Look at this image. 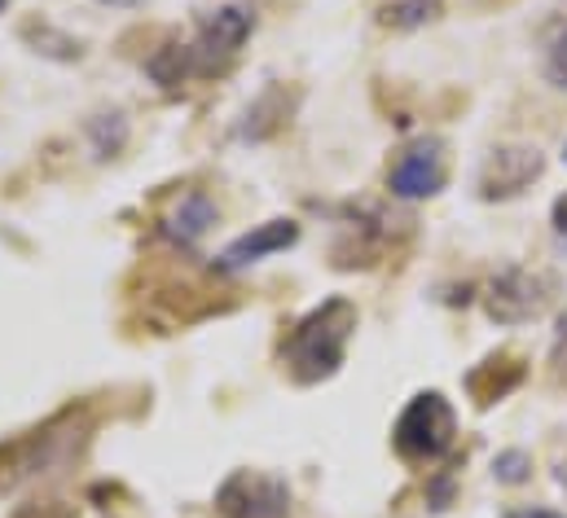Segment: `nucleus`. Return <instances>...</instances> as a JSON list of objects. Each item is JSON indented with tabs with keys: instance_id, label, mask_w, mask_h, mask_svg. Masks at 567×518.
Masks as SVG:
<instances>
[{
	"instance_id": "obj_1",
	"label": "nucleus",
	"mask_w": 567,
	"mask_h": 518,
	"mask_svg": "<svg viewBox=\"0 0 567 518\" xmlns=\"http://www.w3.org/2000/svg\"><path fill=\"white\" fill-rule=\"evenodd\" d=\"M357 303L343 294H330L326 303H317L312 312H303L290 334L282 339V365L299 387H317L326 379H334L348 361V343L357 334Z\"/></svg>"
},
{
	"instance_id": "obj_2",
	"label": "nucleus",
	"mask_w": 567,
	"mask_h": 518,
	"mask_svg": "<svg viewBox=\"0 0 567 518\" xmlns=\"http://www.w3.org/2000/svg\"><path fill=\"white\" fill-rule=\"evenodd\" d=\"M453 439H457V413L444 400V391H419L392 426V448L405 466H435L453 448Z\"/></svg>"
},
{
	"instance_id": "obj_3",
	"label": "nucleus",
	"mask_w": 567,
	"mask_h": 518,
	"mask_svg": "<svg viewBox=\"0 0 567 518\" xmlns=\"http://www.w3.org/2000/svg\"><path fill=\"white\" fill-rule=\"evenodd\" d=\"M555 299H559V277L546 268H528V263H506L484 286V312L497 325L537 321L555 308Z\"/></svg>"
},
{
	"instance_id": "obj_4",
	"label": "nucleus",
	"mask_w": 567,
	"mask_h": 518,
	"mask_svg": "<svg viewBox=\"0 0 567 518\" xmlns=\"http://www.w3.org/2000/svg\"><path fill=\"white\" fill-rule=\"evenodd\" d=\"M546 176V154L528 141H506L497 149H488V158L475 172V194L484 203H511L524 189H533Z\"/></svg>"
},
{
	"instance_id": "obj_5",
	"label": "nucleus",
	"mask_w": 567,
	"mask_h": 518,
	"mask_svg": "<svg viewBox=\"0 0 567 518\" xmlns=\"http://www.w3.org/2000/svg\"><path fill=\"white\" fill-rule=\"evenodd\" d=\"M251 31H256V9L251 4H220V9H212L198 22L194 40H189V53H194L198 75L225 71L243 53V44L251 40Z\"/></svg>"
},
{
	"instance_id": "obj_6",
	"label": "nucleus",
	"mask_w": 567,
	"mask_h": 518,
	"mask_svg": "<svg viewBox=\"0 0 567 518\" xmlns=\"http://www.w3.org/2000/svg\"><path fill=\"white\" fill-rule=\"evenodd\" d=\"M216 515L220 518H286L290 515V488L274 470H234L216 488Z\"/></svg>"
},
{
	"instance_id": "obj_7",
	"label": "nucleus",
	"mask_w": 567,
	"mask_h": 518,
	"mask_svg": "<svg viewBox=\"0 0 567 518\" xmlns=\"http://www.w3.org/2000/svg\"><path fill=\"white\" fill-rule=\"evenodd\" d=\"M444 185H449V154H444V141H440V136H419V141H410V145L396 154V163L388 167V189H392V198H401V203L435 198Z\"/></svg>"
},
{
	"instance_id": "obj_8",
	"label": "nucleus",
	"mask_w": 567,
	"mask_h": 518,
	"mask_svg": "<svg viewBox=\"0 0 567 518\" xmlns=\"http://www.w3.org/2000/svg\"><path fill=\"white\" fill-rule=\"evenodd\" d=\"M299 238H303L299 220L274 216V220H265V225H256V229L238 234V238H234V242H229V247L216 256V268H220V272L251 268V263H260V259L282 256V251H290V247H299Z\"/></svg>"
},
{
	"instance_id": "obj_9",
	"label": "nucleus",
	"mask_w": 567,
	"mask_h": 518,
	"mask_svg": "<svg viewBox=\"0 0 567 518\" xmlns=\"http://www.w3.org/2000/svg\"><path fill=\"white\" fill-rule=\"evenodd\" d=\"M220 220V207L203 189H185L167 211H163V238L176 247H198Z\"/></svg>"
},
{
	"instance_id": "obj_10",
	"label": "nucleus",
	"mask_w": 567,
	"mask_h": 518,
	"mask_svg": "<svg viewBox=\"0 0 567 518\" xmlns=\"http://www.w3.org/2000/svg\"><path fill=\"white\" fill-rule=\"evenodd\" d=\"M524 374H528V365H524L519 356L502 352V356L480 361V365L466 374V391H471L475 408H493V404H502L511 391L524 383Z\"/></svg>"
},
{
	"instance_id": "obj_11",
	"label": "nucleus",
	"mask_w": 567,
	"mask_h": 518,
	"mask_svg": "<svg viewBox=\"0 0 567 518\" xmlns=\"http://www.w3.org/2000/svg\"><path fill=\"white\" fill-rule=\"evenodd\" d=\"M286 120H290L286 89L282 84H274V89H265V93L243 111V124L234 128V136H238V141H269L274 132L286 128Z\"/></svg>"
},
{
	"instance_id": "obj_12",
	"label": "nucleus",
	"mask_w": 567,
	"mask_h": 518,
	"mask_svg": "<svg viewBox=\"0 0 567 518\" xmlns=\"http://www.w3.org/2000/svg\"><path fill=\"white\" fill-rule=\"evenodd\" d=\"M145 71H150V80H154L158 89H176V84H185V80L198 75L194 53H189V44H181V40H167L163 49H154V58L145 62Z\"/></svg>"
},
{
	"instance_id": "obj_13",
	"label": "nucleus",
	"mask_w": 567,
	"mask_h": 518,
	"mask_svg": "<svg viewBox=\"0 0 567 518\" xmlns=\"http://www.w3.org/2000/svg\"><path fill=\"white\" fill-rule=\"evenodd\" d=\"M440 9H444V0H379V27L419 31L440 18Z\"/></svg>"
},
{
	"instance_id": "obj_14",
	"label": "nucleus",
	"mask_w": 567,
	"mask_h": 518,
	"mask_svg": "<svg viewBox=\"0 0 567 518\" xmlns=\"http://www.w3.org/2000/svg\"><path fill=\"white\" fill-rule=\"evenodd\" d=\"M84 136L93 141L97 158H115L128 145V120H124V111H97L84 120Z\"/></svg>"
},
{
	"instance_id": "obj_15",
	"label": "nucleus",
	"mask_w": 567,
	"mask_h": 518,
	"mask_svg": "<svg viewBox=\"0 0 567 518\" xmlns=\"http://www.w3.org/2000/svg\"><path fill=\"white\" fill-rule=\"evenodd\" d=\"M22 40L27 44H35V53H44V58H53V62H80L84 58V44L80 40H71L66 31H58V27H49V22H22Z\"/></svg>"
},
{
	"instance_id": "obj_16",
	"label": "nucleus",
	"mask_w": 567,
	"mask_h": 518,
	"mask_svg": "<svg viewBox=\"0 0 567 518\" xmlns=\"http://www.w3.org/2000/svg\"><path fill=\"white\" fill-rule=\"evenodd\" d=\"M493 479L506 484V488L528 484V479H533V457H528L524 448H506V453H497V457H493Z\"/></svg>"
},
{
	"instance_id": "obj_17",
	"label": "nucleus",
	"mask_w": 567,
	"mask_h": 518,
	"mask_svg": "<svg viewBox=\"0 0 567 518\" xmlns=\"http://www.w3.org/2000/svg\"><path fill=\"white\" fill-rule=\"evenodd\" d=\"M542 71H546V80H550V89H567V27L550 40V49H546V62H542Z\"/></svg>"
},
{
	"instance_id": "obj_18",
	"label": "nucleus",
	"mask_w": 567,
	"mask_h": 518,
	"mask_svg": "<svg viewBox=\"0 0 567 518\" xmlns=\"http://www.w3.org/2000/svg\"><path fill=\"white\" fill-rule=\"evenodd\" d=\"M550 379L567 387V312L559 317V325H555V343H550Z\"/></svg>"
},
{
	"instance_id": "obj_19",
	"label": "nucleus",
	"mask_w": 567,
	"mask_h": 518,
	"mask_svg": "<svg viewBox=\"0 0 567 518\" xmlns=\"http://www.w3.org/2000/svg\"><path fill=\"white\" fill-rule=\"evenodd\" d=\"M550 220H555L559 238H567V194H559V198H555V207H550Z\"/></svg>"
},
{
	"instance_id": "obj_20",
	"label": "nucleus",
	"mask_w": 567,
	"mask_h": 518,
	"mask_svg": "<svg viewBox=\"0 0 567 518\" xmlns=\"http://www.w3.org/2000/svg\"><path fill=\"white\" fill-rule=\"evenodd\" d=\"M502 518H567V515L546 510V506H524V510H511V515H502Z\"/></svg>"
},
{
	"instance_id": "obj_21",
	"label": "nucleus",
	"mask_w": 567,
	"mask_h": 518,
	"mask_svg": "<svg viewBox=\"0 0 567 518\" xmlns=\"http://www.w3.org/2000/svg\"><path fill=\"white\" fill-rule=\"evenodd\" d=\"M555 484H559V488L567 493V457L559 462V466H555Z\"/></svg>"
},
{
	"instance_id": "obj_22",
	"label": "nucleus",
	"mask_w": 567,
	"mask_h": 518,
	"mask_svg": "<svg viewBox=\"0 0 567 518\" xmlns=\"http://www.w3.org/2000/svg\"><path fill=\"white\" fill-rule=\"evenodd\" d=\"M102 4H111V9H137L142 0H102Z\"/></svg>"
},
{
	"instance_id": "obj_23",
	"label": "nucleus",
	"mask_w": 567,
	"mask_h": 518,
	"mask_svg": "<svg viewBox=\"0 0 567 518\" xmlns=\"http://www.w3.org/2000/svg\"><path fill=\"white\" fill-rule=\"evenodd\" d=\"M564 163H567V141H564Z\"/></svg>"
}]
</instances>
